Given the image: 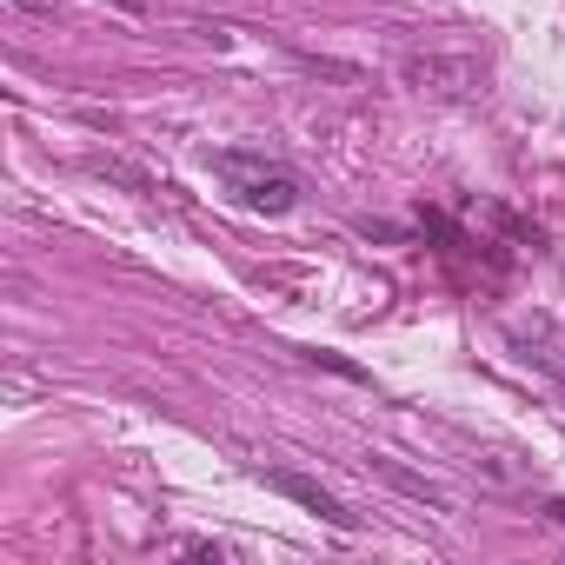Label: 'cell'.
Wrapping results in <instances>:
<instances>
[{"mask_svg": "<svg viewBox=\"0 0 565 565\" xmlns=\"http://www.w3.org/2000/svg\"><path fill=\"white\" fill-rule=\"evenodd\" d=\"M213 173L253 206V213H294L300 206V186L287 167H273V160H253V153H213Z\"/></svg>", "mask_w": 565, "mask_h": 565, "instance_id": "6da1fadb", "label": "cell"}, {"mask_svg": "<svg viewBox=\"0 0 565 565\" xmlns=\"http://www.w3.org/2000/svg\"><path fill=\"white\" fill-rule=\"evenodd\" d=\"M14 8H47V0H14Z\"/></svg>", "mask_w": 565, "mask_h": 565, "instance_id": "5b68a950", "label": "cell"}, {"mask_svg": "<svg viewBox=\"0 0 565 565\" xmlns=\"http://www.w3.org/2000/svg\"><path fill=\"white\" fill-rule=\"evenodd\" d=\"M120 8H140V0H120Z\"/></svg>", "mask_w": 565, "mask_h": 565, "instance_id": "8992f818", "label": "cell"}, {"mask_svg": "<svg viewBox=\"0 0 565 565\" xmlns=\"http://www.w3.org/2000/svg\"><path fill=\"white\" fill-rule=\"evenodd\" d=\"M406 74H413L426 94H446V100H459V94L479 87V67H472V61H446V54H426V61H413Z\"/></svg>", "mask_w": 565, "mask_h": 565, "instance_id": "3957f363", "label": "cell"}, {"mask_svg": "<svg viewBox=\"0 0 565 565\" xmlns=\"http://www.w3.org/2000/svg\"><path fill=\"white\" fill-rule=\"evenodd\" d=\"M266 486H273V492H287L294 505H307L313 519L340 525V532H353V525H360V519H353V512H347V505H340V499L320 486V479H307V472H287V466H273V472H266Z\"/></svg>", "mask_w": 565, "mask_h": 565, "instance_id": "7a4b0ae2", "label": "cell"}, {"mask_svg": "<svg viewBox=\"0 0 565 565\" xmlns=\"http://www.w3.org/2000/svg\"><path fill=\"white\" fill-rule=\"evenodd\" d=\"M545 512H552V519H558V525H565V499H552V505H545Z\"/></svg>", "mask_w": 565, "mask_h": 565, "instance_id": "277c9868", "label": "cell"}]
</instances>
